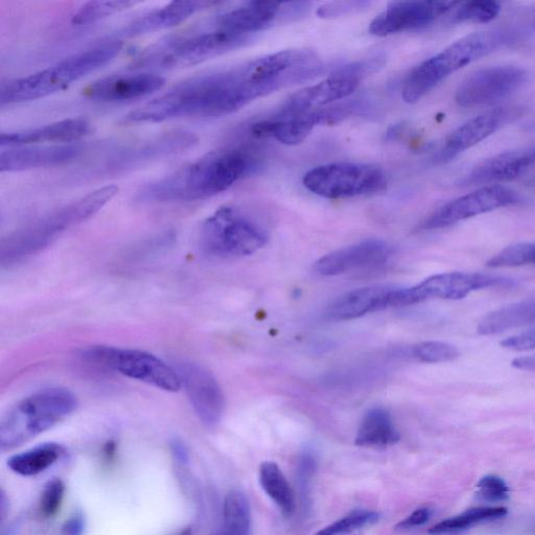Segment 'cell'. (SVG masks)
I'll return each instance as SVG.
<instances>
[{
  "label": "cell",
  "mask_w": 535,
  "mask_h": 535,
  "mask_svg": "<svg viewBox=\"0 0 535 535\" xmlns=\"http://www.w3.org/2000/svg\"><path fill=\"white\" fill-rule=\"evenodd\" d=\"M213 535H251V509L246 496L228 493L223 504L220 528Z\"/></svg>",
  "instance_id": "f546056e"
},
{
  "label": "cell",
  "mask_w": 535,
  "mask_h": 535,
  "mask_svg": "<svg viewBox=\"0 0 535 535\" xmlns=\"http://www.w3.org/2000/svg\"><path fill=\"white\" fill-rule=\"evenodd\" d=\"M394 287L371 286L340 296L325 312L331 321H346L388 309V298Z\"/></svg>",
  "instance_id": "cb8c5ba5"
},
{
  "label": "cell",
  "mask_w": 535,
  "mask_h": 535,
  "mask_svg": "<svg viewBox=\"0 0 535 535\" xmlns=\"http://www.w3.org/2000/svg\"><path fill=\"white\" fill-rule=\"evenodd\" d=\"M171 451L174 460L181 465V467H188L190 464V452L180 439H174L171 443Z\"/></svg>",
  "instance_id": "7bdbcfd3"
},
{
  "label": "cell",
  "mask_w": 535,
  "mask_h": 535,
  "mask_svg": "<svg viewBox=\"0 0 535 535\" xmlns=\"http://www.w3.org/2000/svg\"><path fill=\"white\" fill-rule=\"evenodd\" d=\"M510 279L475 272H449L432 275L410 288L395 287L389 297V308L420 304L428 299L459 300L487 288L508 286Z\"/></svg>",
  "instance_id": "30bf717a"
},
{
  "label": "cell",
  "mask_w": 535,
  "mask_h": 535,
  "mask_svg": "<svg viewBox=\"0 0 535 535\" xmlns=\"http://www.w3.org/2000/svg\"><path fill=\"white\" fill-rule=\"evenodd\" d=\"M309 7L308 3H247L220 15L217 19V27L220 30L253 36L279 22L304 16L309 11Z\"/></svg>",
  "instance_id": "9a60e30c"
},
{
  "label": "cell",
  "mask_w": 535,
  "mask_h": 535,
  "mask_svg": "<svg viewBox=\"0 0 535 535\" xmlns=\"http://www.w3.org/2000/svg\"><path fill=\"white\" fill-rule=\"evenodd\" d=\"M514 368L524 371H535V355L517 358L511 362Z\"/></svg>",
  "instance_id": "ee69618b"
},
{
  "label": "cell",
  "mask_w": 535,
  "mask_h": 535,
  "mask_svg": "<svg viewBox=\"0 0 535 535\" xmlns=\"http://www.w3.org/2000/svg\"><path fill=\"white\" fill-rule=\"evenodd\" d=\"M122 49V41L108 40L42 71L8 81L0 88V104L14 105L52 96L98 71L118 56Z\"/></svg>",
  "instance_id": "7a4b0ae2"
},
{
  "label": "cell",
  "mask_w": 535,
  "mask_h": 535,
  "mask_svg": "<svg viewBox=\"0 0 535 535\" xmlns=\"http://www.w3.org/2000/svg\"><path fill=\"white\" fill-rule=\"evenodd\" d=\"M535 165V146L507 151L480 162L461 180L463 186L513 181Z\"/></svg>",
  "instance_id": "603a6c76"
},
{
  "label": "cell",
  "mask_w": 535,
  "mask_h": 535,
  "mask_svg": "<svg viewBox=\"0 0 535 535\" xmlns=\"http://www.w3.org/2000/svg\"><path fill=\"white\" fill-rule=\"evenodd\" d=\"M520 196L502 185H486L441 206L423 224L426 230L447 228L459 222L516 205Z\"/></svg>",
  "instance_id": "5bb4252c"
},
{
  "label": "cell",
  "mask_w": 535,
  "mask_h": 535,
  "mask_svg": "<svg viewBox=\"0 0 535 535\" xmlns=\"http://www.w3.org/2000/svg\"><path fill=\"white\" fill-rule=\"evenodd\" d=\"M63 453L64 450L60 445L44 444L12 456L8 460V467L19 476H37L53 467Z\"/></svg>",
  "instance_id": "83f0119b"
},
{
  "label": "cell",
  "mask_w": 535,
  "mask_h": 535,
  "mask_svg": "<svg viewBox=\"0 0 535 535\" xmlns=\"http://www.w3.org/2000/svg\"><path fill=\"white\" fill-rule=\"evenodd\" d=\"M509 113L503 109L484 112L454 130L435 156L437 164H446L459 154L470 150L484 139L497 132L508 120Z\"/></svg>",
  "instance_id": "44dd1931"
},
{
  "label": "cell",
  "mask_w": 535,
  "mask_h": 535,
  "mask_svg": "<svg viewBox=\"0 0 535 535\" xmlns=\"http://www.w3.org/2000/svg\"><path fill=\"white\" fill-rule=\"evenodd\" d=\"M527 78L525 69L518 66L482 68L460 84L455 100L463 108L493 105L513 95Z\"/></svg>",
  "instance_id": "4fadbf2b"
},
{
  "label": "cell",
  "mask_w": 535,
  "mask_h": 535,
  "mask_svg": "<svg viewBox=\"0 0 535 535\" xmlns=\"http://www.w3.org/2000/svg\"><path fill=\"white\" fill-rule=\"evenodd\" d=\"M500 345L505 350L517 353H525L535 350V328L508 337L501 341Z\"/></svg>",
  "instance_id": "ab89813d"
},
{
  "label": "cell",
  "mask_w": 535,
  "mask_h": 535,
  "mask_svg": "<svg viewBox=\"0 0 535 535\" xmlns=\"http://www.w3.org/2000/svg\"><path fill=\"white\" fill-rule=\"evenodd\" d=\"M531 324H535V297L486 315L480 321L477 332L482 336H492Z\"/></svg>",
  "instance_id": "484cf974"
},
{
  "label": "cell",
  "mask_w": 535,
  "mask_h": 535,
  "mask_svg": "<svg viewBox=\"0 0 535 535\" xmlns=\"http://www.w3.org/2000/svg\"><path fill=\"white\" fill-rule=\"evenodd\" d=\"M166 84V80L152 72L112 75L91 83L84 90L92 101L118 103L152 95Z\"/></svg>",
  "instance_id": "ac0fdd59"
},
{
  "label": "cell",
  "mask_w": 535,
  "mask_h": 535,
  "mask_svg": "<svg viewBox=\"0 0 535 535\" xmlns=\"http://www.w3.org/2000/svg\"><path fill=\"white\" fill-rule=\"evenodd\" d=\"M65 494V484L59 478H54L45 484L40 499V514L43 518H52L61 507Z\"/></svg>",
  "instance_id": "8d00e7d4"
},
{
  "label": "cell",
  "mask_w": 535,
  "mask_h": 535,
  "mask_svg": "<svg viewBox=\"0 0 535 535\" xmlns=\"http://www.w3.org/2000/svg\"><path fill=\"white\" fill-rule=\"evenodd\" d=\"M201 247L211 257H248L268 243L266 229L234 206H223L201 228Z\"/></svg>",
  "instance_id": "8992f818"
},
{
  "label": "cell",
  "mask_w": 535,
  "mask_h": 535,
  "mask_svg": "<svg viewBox=\"0 0 535 535\" xmlns=\"http://www.w3.org/2000/svg\"><path fill=\"white\" fill-rule=\"evenodd\" d=\"M252 40V35L217 29L161 45L145 55L136 65L142 69L150 68L152 71L191 67L243 48Z\"/></svg>",
  "instance_id": "52a82bcc"
},
{
  "label": "cell",
  "mask_w": 535,
  "mask_h": 535,
  "mask_svg": "<svg viewBox=\"0 0 535 535\" xmlns=\"http://www.w3.org/2000/svg\"><path fill=\"white\" fill-rule=\"evenodd\" d=\"M86 521L82 514H75L69 518L62 527V535H83Z\"/></svg>",
  "instance_id": "b9f144b4"
},
{
  "label": "cell",
  "mask_w": 535,
  "mask_h": 535,
  "mask_svg": "<svg viewBox=\"0 0 535 535\" xmlns=\"http://www.w3.org/2000/svg\"><path fill=\"white\" fill-rule=\"evenodd\" d=\"M213 2H172L136 19L125 30L127 36H141L179 26L199 11L215 6Z\"/></svg>",
  "instance_id": "d4e9b609"
},
{
  "label": "cell",
  "mask_w": 535,
  "mask_h": 535,
  "mask_svg": "<svg viewBox=\"0 0 535 535\" xmlns=\"http://www.w3.org/2000/svg\"><path fill=\"white\" fill-rule=\"evenodd\" d=\"M260 483L267 496L285 516L290 517L295 510L294 492L283 471L275 462L265 461L261 464Z\"/></svg>",
  "instance_id": "f1b7e54d"
},
{
  "label": "cell",
  "mask_w": 535,
  "mask_h": 535,
  "mask_svg": "<svg viewBox=\"0 0 535 535\" xmlns=\"http://www.w3.org/2000/svg\"><path fill=\"white\" fill-rule=\"evenodd\" d=\"M433 515V510L429 507H421L397 525V530H408L420 527L429 522Z\"/></svg>",
  "instance_id": "60d3db41"
},
{
  "label": "cell",
  "mask_w": 535,
  "mask_h": 535,
  "mask_svg": "<svg viewBox=\"0 0 535 535\" xmlns=\"http://www.w3.org/2000/svg\"><path fill=\"white\" fill-rule=\"evenodd\" d=\"M508 510L501 506H481L465 510L464 513L441 521L429 529L434 535L453 534L475 525L503 519Z\"/></svg>",
  "instance_id": "4dcf8cb0"
},
{
  "label": "cell",
  "mask_w": 535,
  "mask_h": 535,
  "mask_svg": "<svg viewBox=\"0 0 535 535\" xmlns=\"http://www.w3.org/2000/svg\"><path fill=\"white\" fill-rule=\"evenodd\" d=\"M85 357L125 377L161 390L176 392L181 388L177 370L147 352L98 346L90 348Z\"/></svg>",
  "instance_id": "8fae6325"
},
{
  "label": "cell",
  "mask_w": 535,
  "mask_h": 535,
  "mask_svg": "<svg viewBox=\"0 0 535 535\" xmlns=\"http://www.w3.org/2000/svg\"><path fill=\"white\" fill-rule=\"evenodd\" d=\"M259 167V159L246 148L215 151L146 185L137 197L152 203L205 200L226 192Z\"/></svg>",
  "instance_id": "6da1fadb"
},
{
  "label": "cell",
  "mask_w": 535,
  "mask_h": 535,
  "mask_svg": "<svg viewBox=\"0 0 535 535\" xmlns=\"http://www.w3.org/2000/svg\"><path fill=\"white\" fill-rule=\"evenodd\" d=\"M174 535H193V530L191 527H186L175 533Z\"/></svg>",
  "instance_id": "f6af8a7d"
},
{
  "label": "cell",
  "mask_w": 535,
  "mask_h": 535,
  "mask_svg": "<svg viewBox=\"0 0 535 535\" xmlns=\"http://www.w3.org/2000/svg\"><path fill=\"white\" fill-rule=\"evenodd\" d=\"M501 12V5L491 0H476L460 5L453 16V22L488 23L495 20Z\"/></svg>",
  "instance_id": "e575fe53"
},
{
  "label": "cell",
  "mask_w": 535,
  "mask_h": 535,
  "mask_svg": "<svg viewBox=\"0 0 535 535\" xmlns=\"http://www.w3.org/2000/svg\"><path fill=\"white\" fill-rule=\"evenodd\" d=\"M478 497L486 502L498 503L505 502L509 499V487L507 483L499 476H484L477 484Z\"/></svg>",
  "instance_id": "74e56055"
},
{
  "label": "cell",
  "mask_w": 535,
  "mask_h": 535,
  "mask_svg": "<svg viewBox=\"0 0 535 535\" xmlns=\"http://www.w3.org/2000/svg\"><path fill=\"white\" fill-rule=\"evenodd\" d=\"M535 265V243H521L509 246L487 262L491 268L520 267Z\"/></svg>",
  "instance_id": "836d02e7"
},
{
  "label": "cell",
  "mask_w": 535,
  "mask_h": 535,
  "mask_svg": "<svg viewBox=\"0 0 535 535\" xmlns=\"http://www.w3.org/2000/svg\"><path fill=\"white\" fill-rule=\"evenodd\" d=\"M400 439L391 415L384 409L374 408L365 413L355 443L363 448H387L397 445Z\"/></svg>",
  "instance_id": "4316f807"
},
{
  "label": "cell",
  "mask_w": 535,
  "mask_h": 535,
  "mask_svg": "<svg viewBox=\"0 0 535 535\" xmlns=\"http://www.w3.org/2000/svg\"><path fill=\"white\" fill-rule=\"evenodd\" d=\"M351 105L320 108L305 112L281 113L269 120L254 123L249 133L254 138H273L287 146L304 143L319 125L339 123L356 111Z\"/></svg>",
  "instance_id": "7c38bea8"
},
{
  "label": "cell",
  "mask_w": 535,
  "mask_h": 535,
  "mask_svg": "<svg viewBox=\"0 0 535 535\" xmlns=\"http://www.w3.org/2000/svg\"><path fill=\"white\" fill-rule=\"evenodd\" d=\"M387 183V176L380 168L351 162L320 166L304 177L307 190L333 200L383 192Z\"/></svg>",
  "instance_id": "ba28073f"
},
{
  "label": "cell",
  "mask_w": 535,
  "mask_h": 535,
  "mask_svg": "<svg viewBox=\"0 0 535 535\" xmlns=\"http://www.w3.org/2000/svg\"><path fill=\"white\" fill-rule=\"evenodd\" d=\"M133 2H90L72 16L74 26H86L135 6Z\"/></svg>",
  "instance_id": "d6a6232c"
},
{
  "label": "cell",
  "mask_w": 535,
  "mask_h": 535,
  "mask_svg": "<svg viewBox=\"0 0 535 535\" xmlns=\"http://www.w3.org/2000/svg\"><path fill=\"white\" fill-rule=\"evenodd\" d=\"M177 372L200 422L207 428L217 427L224 414L225 400L216 378L193 363L180 364Z\"/></svg>",
  "instance_id": "2e32d148"
},
{
  "label": "cell",
  "mask_w": 535,
  "mask_h": 535,
  "mask_svg": "<svg viewBox=\"0 0 535 535\" xmlns=\"http://www.w3.org/2000/svg\"><path fill=\"white\" fill-rule=\"evenodd\" d=\"M413 357L423 363L436 364L454 361L459 357L457 347L443 341H427L413 347Z\"/></svg>",
  "instance_id": "d590c367"
},
{
  "label": "cell",
  "mask_w": 535,
  "mask_h": 535,
  "mask_svg": "<svg viewBox=\"0 0 535 535\" xmlns=\"http://www.w3.org/2000/svg\"><path fill=\"white\" fill-rule=\"evenodd\" d=\"M513 36L505 30H491L474 33L452 43L413 68L403 86V100L408 104L420 101L459 69L499 50Z\"/></svg>",
  "instance_id": "277c9868"
},
{
  "label": "cell",
  "mask_w": 535,
  "mask_h": 535,
  "mask_svg": "<svg viewBox=\"0 0 535 535\" xmlns=\"http://www.w3.org/2000/svg\"><path fill=\"white\" fill-rule=\"evenodd\" d=\"M83 151L84 148L78 144L2 149L0 171L14 173L52 168L77 159Z\"/></svg>",
  "instance_id": "ffe728a7"
},
{
  "label": "cell",
  "mask_w": 535,
  "mask_h": 535,
  "mask_svg": "<svg viewBox=\"0 0 535 535\" xmlns=\"http://www.w3.org/2000/svg\"><path fill=\"white\" fill-rule=\"evenodd\" d=\"M371 4L367 2L331 3L320 7L317 15L321 18H337L361 12Z\"/></svg>",
  "instance_id": "f35d334b"
},
{
  "label": "cell",
  "mask_w": 535,
  "mask_h": 535,
  "mask_svg": "<svg viewBox=\"0 0 535 535\" xmlns=\"http://www.w3.org/2000/svg\"><path fill=\"white\" fill-rule=\"evenodd\" d=\"M118 193V186H103L17 230L3 243V263H16L49 246L67 229L99 213Z\"/></svg>",
  "instance_id": "3957f363"
},
{
  "label": "cell",
  "mask_w": 535,
  "mask_h": 535,
  "mask_svg": "<svg viewBox=\"0 0 535 535\" xmlns=\"http://www.w3.org/2000/svg\"><path fill=\"white\" fill-rule=\"evenodd\" d=\"M77 407L75 395L63 388L40 390L18 403L0 425V448L13 450L62 422Z\"/></svg>",
  "instance_id": "5b68a950"
},
{
  "label": "cell",
  "mask_w": 535,
  "mask_h": 535,
  "mask_svg": "<svg viewBox=\"0 0 535 535\" xmlns=\"http://www.w3.org/2000/svg\"><path fill=\"white\" fill-rule=\"evenodd\" d=\"M385 60V57L377 56L338 67L329 78L294 93L279 112L297 113L320 109L350 97L363 79L374 75L384 66Z\"/></svg>",
  "instance_id": "9c48e42d"
},
{
  "label": "cell",
  "mask_w": 535,
  "mask_h": 535,
  "mask_svg": "<svg viewBox=\"0 0 535 535\" xmlns=\"http://www.w3.org/2000/svg\"><path fill=\"white\" fill-rule=\"evenodd\" d=\"M379 521L380 515L374 510L354 509L315 535H362L363 531L375 526Z\"/></svg>",
  "instance_id": "1f68e13d"
},
{
  "label": "cell",
  "mask_w": 535,
  "mask_h": 535,
  "mask_svg": "<svg viewBox=\"0 0 535 535\" xmlns=\"http://www.w3.org/2000/svg\"><path fill=\"white\" fill-rule=\"evenodd\" d=\"M457 5L455 2L393 3L370 23L369 32L375 36L385 37L424 29Z\"/></svg>",
  "instance_id": "e0dca14e"
},
{
  "label": "cell",
  "mask_w": 535,
  "mask_h": 535,
  "mask_svg": "<svg viewBox=\"0 0 535 535\" xmlns=\"http://www.w3.org/2000/svg\"><path fill=\"white\" fill-rule=\"evenodd\" d=\"M92 131L85 119H67L49 125L18 131L3 132L0 135L2 149L40 146L41 144H76Z\"/></svg>",
  "instance_id": "d6986e66"
},
{
  "label": "cell",
  "mask_w": 535,
  "mask_h": 535,
  "mask_svg": "<svg viewBox=\"0 0 535 535\" xmlns=\"http://www.w3.org/2000/svg\"><path fill=\"white\" fill-rule=\"evenodd\" d=\"M391 247L379 240H367L336 250L321 258L315 270L324 276H336L356 269L384 264L390 257Z\"/></svg>",
  "instance_id": "7402d4cb"
}]
</instances>
